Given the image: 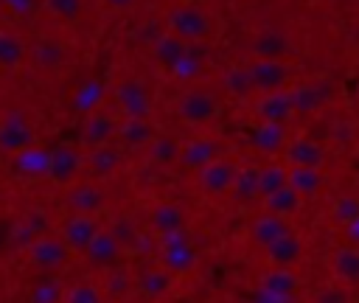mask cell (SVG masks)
Returning <instances> with one entry per match:
<instances>
[{
    "label": "cell",
    "mask_w": 359,
    "mask_h": 303,
    "mask_svg": "<svg viewBox=\"0 0 359 303\" xmlns=\"http://www.w3.org/2000/svg\"><path fill=\"white\" fill-rule=\"evenodd\" d=\"M157 258H160V267L168 269L174 278L191 275L199 267V252L191 241L188 227L157 236Z\"/></svg>",
    "instance_id": "cell-1"
},
{
    "label": "cell",
    "mask_w": 359,
    "mask_h": 303,
    "mask_svg": "<svg viewBox=\"0 0 359 303\" xmlns=\"http://www.w3.org/2000/svg\"><path fill=\"white\" fill-rule=\"evenodd\" d=\"M219 115V98L208 87H188L177 101V118L188 126H208Z\"/></svg>",
    "instance_id": "cell-2"
},
{
    "label": "cell",
    "mask_w": 359,
    "mask_h": 303,
    "mask_svg": "<svg viewBox=\"0 0 359 303\" xmlns=\"http://www.w3.org/2000/svg\"><path fill=\"white\" fill-rule=\"evenodd\" d=\"M112 101L123 118H151V93L140 79H121L112 87Z\"/></svg>",
    "instance_id": "cell-3"
},
{
    "label": "cell",
    "mask_w": 359,
    "mask_h": 303,
    "mask_svg": "<svg viewBox=\"0 0 359 303\" xmlns=\"http://www.w3.org/2000/svg\"><path fill=\"white\" fill-rule=\"evenodd\" d=\"M84 168V157L73 143H56L48 157V177L59 188H70Z\"/></svg>",
    "instance_id": "cell-4"
},
{
    "label": "cell",
    "mask_w": 359,
    "mask_h": 303,
    "mask_svg": "<svg viewBox=\"0 0 359 303\" xmlns=\"http://www.w3.org/2000/svg\"><path fill=\"white\" fill-rule=\"evenodd\" d=\"M168 34L185 42H202L210 36V17L196 6H180L168 11Z\"/></svg>",
    "instance_id": "cell-5"
},
{
    "label": "cell",
    "mask_w": 359,
    "mask_h": 303,
    "mask_svg": "<svg viewBox=\"0 0 359 303\" xmlns=\"http://www.w3.org/2000/svg\"><path fill=\"white\" fill-rule=\"evenodd\" d=\"M67 258H70V250L62 241V236L45 233V236H39L28 244V261L39 272H56L67 264Z\"/></svg>",
    "instance_id": "cell-6"
},
{
    "label": "cell",
    "mask_w": 359,
    "mask_h": 303,
    "mask_svg": "<svg viewBox=\"0 0 359 303\" xmlns=\"http://www.w3.org/2000/svg\"><path fill=\"white\" fill-rule=\"evenodd\" d=\"M34 126L28 121L25 112L20 109H11L0 118V152L6 154H17L28 146H34Z\"/></svg>",
    "instance_id": "cell-7"
},
{
    "label": "cell",
    "mask_w": 359,
    "mask_h": 303,
    "mask_svg": "<svg viewBox=\"0 0 359 303\" xmlns=\"http://www.w3.org/2000/svg\"><path fill=\"white\" fill-rule=\"evenodd\" d=\"M247 67H250L252 90H258V93L289 90L292 70H289V65H286L283 59H252Z\"/></svg>",
    "instance_id": "cell-8"
},
{
    "label": "cell",
    "mask_w": 359,
    "mask_h": 303,
    "mask_svg": "<svg viewBox=\"0 0 359 303\" xmlns=\"http://www.w3.org/2000/svg\"><path fill=\"white\" fill-rule=\"evenodd\" d=\"M236 174H238V166L227 157H219V160H213V163H208L205 168L196 171V185L208 196H222V194L233 191Z\"/></svg>",
    "instance_id": "cell-9"
},
{
    "label": "cell",
    "mask_w": 359,
    "mask_h": 303,
    "mask_svg": "<svg viewBox=\"0 0 359 303\" xmlns=\"http://www.w3.org/2000/svg\"><path fill=\"white\" fill-rule=\"evenodd\" d=\"M101 230L98 219L95 216H87V213H70L62 224V241L67 244L70 252H84L90 247V241L95 238V233Z\"/></svg>",
    "instance_id": "cell-10"
},
{
    "label": "cell",
    "mask_w": 359,
    "mask_h": 303,
    "mask_svg": "<svg viewBox=\"0 0 359 303\" xmlns=\"http://www.w3.org/2000/svg\"><path fill=\"white\" fill-rule=\"evenodd\" d=\"M121 252H123V244L118 241V236H115L112 230H104V227H101V230L95 233V238L90 241V247H87L81 255H84L87 264L95 267V269H112V267H118Z\"/></svg>",
    "instance_id": "cell-11"
},
{
    "label": "cell",
    "mask_w": 359,
    "mask_h": 303,
    "mask_svg": "<svg viewBox=\"0 0 359 303\" xmlns=\"http://www.w3.org/2000/svg\"><path fill=\"white\" fill-rule=\"evenodd\" d=\"M283 160L289 168H323L325 149L311 137H289L283 149Z\"/></svg>",
    "instance_id": "cell-12"
},
{
    "label": "cell",
    "mask_w": 359,
    "mask_h": 303,
    "mask_svg": "<svg viewBox=\"0 0 359 303\" xmlns=\"http://www.w3.org/2000/svg\"><path fill=\"white\" fill-rule=\"evenodd\" d=\"M219 157H222V146L210 135H196L188 143H182V149H180V163L191 171H199Z\"/></svg>",
    "instance_id": "cell-13"
},
{
    "label": "cell",
    "mask_w": 359,
    "mask_h": 303,
    "mask_svg": "<svg viewBox=\"0 0 359 303\" xmlns=\"http://www.w3.org/2000/svg\"><path fill=\"white\" fill-rule=\"evenodd\" d=\"M294 107L289 98V90H278V93H261V98L255 101V118L266 121V123H289L294 118Z\"/></svg>",
    "instance_id": "cell-14"
},
{
    "label": "cell",
    "mask_w": 359,
    "mask_h": 303,
    "mask_svg": "<svg viewBox=\"0 0 359 303\" xmlns=\"http://www.w3.org/2000/svg\"><path fill=\"white\" fill-rule=\"evenodd\" d=\"M112 137H118V121L109 115V112H90L84 115V123H81V140L87 149H98V146H107L112 143Z\"/></svg>",
    "instance_id": "cell-15"
},
{
    "label": "cell",
    "mask_w": 359,
    "mask_h": 303,
    "mask_svg": "<svg viewBox=\"0 0 359 303\" xmlns=\"http://www.w3.org/2000/svg\"><path fill=\"white\" fill-rule=\"evenodd\" d=\"M289 98L294 112L300 115H311L317 109L325 107L328 101V87L323 81H300V84H289Z\"/></svg>",
    "instance_id": "cell-16"
},
{
    "label": "cell",
    "mask_w": 359,
    "mask_h": 303,
    "mask_svg": "<svg viewBox=\"0 0 359 303\" xmlns=\"http://www.w3.org/2000/svg\"><path fill=\"white\" fill-rule=\"evenodd\" d=\"M67 205L73 213H87V216H95L104 205H107V194L101 185L95 182H73L70 191H67Z\"/></svg>",
    "instance_id": "cell-17"
},
{
    "label": "cell",
    "mask_w": 359,
    "mask_h": 303,
    "mask_svg": "<svg viewBox=\"0 0 359 303\" xmlns=\"http://www.w3.org/2000/svg\"><path fill=\"white\" fill-rule=\"evenodd\" d=\"M258 289L275 297H294V292L300 289V278L292 267H266L258 275Z\"/></svg>",
    "instance_id": "cell-18"
},
{
    "label": "cell",
    "mask_w": 359,
    "mask_h": 303,
    "mask_svg": "<svg viewBox=\"0 0 359 303\" xmlns=\"http://www.w3.org/2000/svg\"><path fill=\"white\" fill-rule=\"evenodd\" d=\"M48 157H50V149H42L34 143V146L11 154V166L25 180H45L48 177Z\"/></svg>",
    "instance_id": "cell-19"
},
{
    "label": "cell",
    "mask_w": 359,
    "mask_h": 303,
    "mask_svg": "<svg viewBox=\"0 0 359 303\" xmlns=\"http://www.w3.org/2000/svg\"><path fill=\"white\" fill-rule=\"evenodd\" d=\"M286 233H292V224H289V219H283V216H275V213H261V216H255V222H252V227H250V238L261 247V250H266L269 244H275L278 238H283Z\"/></svg>",
    "instance_id": "cell-20"
},
{
    "label": "cell",
    "mask_w": 359,
    "mask_h": 303,
    "mask_svg": "<svg viewBox=\"0 0 359 303\" xmlns=\"http://www.w3.org/2000/svg\"><path fill=\"white\" fill-rule=\"evenodd\" d=\"M171 286H174V275H171L168 269H163L160 264L143 269V272L135 278V292H137L140 297H146V300H160V297H165V295L171 292Z\"/></svg>",
    "instance_id": "cell-21"
},
{
    "label": "cell",
    "mask_w": 359,
    "mask_h": 303,
    "mask_svg": "<svg viewBox=\"0 0 359 303\" xmlns=\"http://www.w3.org/2000/svg\"><path fill=\"white\" fill-rule=\"evenodd\" d=\"M104 98H107V84H104L101 79H87V81H81V84L73 90V95H70V109H73L76 115H90V112H98V109H101Z\"/></svg>",
    "instance_id": "cell-22"
},
{
    "label": "cell",
    "mask_w": 359,
    "mask_h": 303,
    "mask_svg": "<svg viewBox=\"0 0 359 303\" xmlns=\"http://www.w3.org/2000/svg\"><path fill=\"white\" fill-rule=\"evenodd\" d=\"M250 143H252V149H258L261 154H283V149H286V143H289L286 123H266V121H258V126L252 129Z\"/></svg>",
    "instance_id": "cell-23"
},
{
    "label": "cell",
    "mask_w": 359,
    "mask_h": 303,
    "mask_svg": "<svg viewBox=\"0 0 359 303\" xmlns=\"http://www.w3.org/2000/svg\"><path fill=\"white\" fill-rule=\"evenodd\" d=\"M154 137H157V129L151 118H123L118 123V140L129 149H149Z\"/></svg>",
    "instance_id": "cell-24"
},
{
    "label": "cell",
    "mask_w": 359,
    "mask_h": 303,
    "mask_svg": "<svg viewBox=\"0 0 359 303\" xmlns=\"http://www.w3.org/2000/svg\"><path fill=\"white\" fill-rule=\"evenodd\" d=\"M185 208L177 205V202H157L151 210H149V224L157 236L163 233H174V230H185Z\"/></svg>",
    "instance_id": "cell-25"
},
{
    "label": "cell",
    "mask_w": 359,
    "mask_h": 303,
    "mask_svg": "<svg viewBox=\"0 0 359 303\" xmlns=\"http://www.w3.org/2000/svg\"><path fill=\"white\" fill-rule=\"evenodd\" d=\"M264 255H266V264L269 267H294L303 258V238L292 230L283 238H278L275 244H269L264 250Z\"/></svg>",
    "instance_id": "cell-26"
},
{
    "label": "cell",
    "mask_w": 359,
    "mask_h": 303,
    "mask_svg": "<svg viewBox=\"0 0 359 303\" xmlns=\"http://www.w3.org/2000/svg\"><path fill=\"white\" fill-rule=\"evenodd\" d=\"M331 272H334L337 283H342V286L359 283V247L356 244L337 247L331 255Z\"/></svg>",
    "instance_id": "cell-27"
},
{
    "label": "cell",
    "mask_w": 359,
    "mask_h": 303,
    "mask_svg": "<svg viewBox=\"0 0 359 303\" xmlns=\"http://www.w3.org/2000/svg\"><path fill=\"white\" fill-rule=\"evenodd\" d=\"M121 166V152L107 143V146H98V149H90L87 157H84V168L93 174V177H109L115 174Z\"/></svg>",
    "instance_id": "cell-28"
},
{
    "label": "cell",
    "mask_w": 359,
    "mask_h": 303,
    "mask_svg": "<svg viewBox=\"0 0 359 303\" xmlns=\"http://www.w3.org/2000/svg\"><path fill=\"white\" fill-rule=\"evenodd\" d=\"M151 53H154V59H157L163 67L171 70L182 56L191 53V42H185V39H180V36H174V34H163L160 39H154Z\"/></svg>",
    "instance_id": "cell-29"
},
{
    "label": "cell",
    "mask_w": 359,
    "mask_h": 303,
    "mask_svg": "<svg viewBox=\"0 0 359 303\" xmlns=\"http://www.w3.org/2000/svg\"><path fill=\"white\" fill-rule=\"evenodd\" d=\"M261 202H264V210H266V213H275V216H283V219H292V216L303 208V196H300L292 185H283L280 191L264 196Z\"/></svg>",
    "instance_id": "cell-30"
},
{
    "label": "cell",
    "mask_w": 359,
    "mask_h": 303,
    "mask_svg": "<svg viewBox=\"0 0 359 303\" xmlns=\"http://www.w3.org/2000/svg\"><path fill=\"white\" fill-rule=\"evenodd\" d=\"M258 174H261V168H258V166H244V168H238L230 196H233L236 202H241V205H244V202H255V199H261Z\"/></svg>",
    "instance_id": "cell-31"
},
{
    "label": "cell",
    "mask_w": 359,
    "mask_h": 303,
    "mask_svg": "<svg viewBox=\"0 0 359 303\" xmlns=\"http://www.w3.org/2000/svg\"><path fill=\"white\" fill-rule=\"evenodd\" d=\"M65 283L53 275V272H45L28 292V303H62L65 300Z\"/></svg>",
    "instance_id": "cell-32"
},
{
    "label": "cell",
    "mask_w": 359,
    "mask_h": 303,
    "mask_svg": "<svg viewBox=\"0 0 359 303\" xmlns=\"http://www.w3.org/2000/svg\"><path fill=\"white\" fill-rule=\"evenodd\" d=\"M252 53L255 59H283L289 53V42L278 31H261L252 42Z\"/></svg>",
    "instance_id": "cell-33"
},
{
    "label": "cell",
    "mask_w": 359,
    "mask_h": 303,
    "mask_svg": "<svg viewBox=\"0 0 359 303\" xmlns=\"http://www.w3.org/2000/svg\"><path fill=\"white\" fill-rule=\"evenodd\" d=\"M222 87L227 95L233 98H247L252 93V79H250V67L247 65H233L227 67V73L222 76Z\"/></svg>",
    "instance_id": "cell-34"
},
{
    "label": "cell",
    "mask_w": 359,
    "mask_h": 303,
    "mask_svg": "<svg viewBox=\"0 0 359 303\" xmlns=\"http://www.w3.org/2000/svg\"><path fill=\"white\" fill-rule=\"evenodd\" d=\"M289 185L303 199L311 196V194H320V188H323V168H289Z\"/></svg>",
    "instance_id": "cell-35"
},
{
    "label": "cell",
    "mask_w": 359,
    "mask_h": 303,
    "mask_svg": "<svg viewBox=\"0 0 359 303\" xmlns=\"http://www.w3.org/2000/svg\"><path fill=\"white\" fill-rule=\"evenodd\" d=\"M180 143L171 137V135H157L151 143H149V157H151V163H157V166H174V163H180Z\"/></svg>",
    "instance_id": "cell-36"
},
{
    "label": "cell",
    "mask_w": 359,
    "mask_h": 303,
    "mask_svg": "<svg viewBox=\"0 0 359 303\" xmlns=\"http://www.w3.org/2000/svg\"><path fill=\"white\" fill-rule=\"evenodd\" d=\"M25 59V45L20 42V36L0 31V67L3 70H17Z\"/></svg>",
    "instance_id": "cell-37"
},
{
    "label": "cell",
    "mask_w": 359,
    "mask_h": 303,
    "mask_svg": "<svg viewBox=\"0 0 359 303\" xmlns=\"http://www.w3.org/2000/svg\"><path fill=\"white\" fill-rule=\"evenodd\" d=\"M34 62H36L39 70L53 73V70H59L62 62H65V48H62L59 42H53V39H42V42L34 48Z\"/></svg>",
    "instance_id": "cell-38"
},
{
    "label": "cell",
    "mask_w": 359,
    "mask_h": 303,
    "mask_svg": "<svg viewBox=\"0 0 359 303\" xmlns=\"http://www.w3.org/2000/svg\"><path fill=\"white\" fill-rule=\"evenodd\" d=\"M258 185H261V199L280 191L283 185H289V168L280 166V163H269V166H261V174H258Z\"/></svg>",
    "instance_id": "cell-39"
},
{
    "label": "cell",
    "mask_w": 359,
    "mask_h": 303,
    "mask_svg": "<svg viewBox=\"0 0 359 303\" xmlns=\"http://www.w3.org/2000/svg\"><path fill=\"white\" fill-rule=\"evenodd\" d=\"M62 303H104V289L93 281H76L65 289Z\"/></svg>",
    "instance_id": "cell-40"
},
{
    "label": "cell",
    "mask_w": 359,
    "mask_h": 303,
    "mask_svg": "<svg viewBox=\"0 0 359 303\" xmlns=\"http://www.w3.org/2000/svg\"><path fill=\"white\" fill-rule=\"evenodd\" d=\"M328 213H331V219H334L337 224L345 227L348 222H353V219L359 216V196H353V194H342V196H337V199L331 202Z\"/></svg>",
    "instance_id": "cell-41"
},
{
    "label": "cell",
    "mask_w": 359,
    "mask_h": 303,
    "mask_svg": "<svg viewBox=\"0 0 359 303\" xmlns=\"http://www.w3.org/2000/svg\"><path fill=\"white\" fill-rule=\"evenodd\" d=\"M129 289H135V278L121 269V267H112L107 269V281H104V295H112V297H123Z\"/></svg>",
    "instance_id": "cell-42"
},
{
    "label": "cell",
    "mask_w": 359,
    "mask_h": 303,
    "mask_svg": "<svg viewBox=\"0 0 359 303\" xmlns=\"http://www.w3.org/2000/svg\"><path fill=\"white\" fill-rule=\"evenodd\" d=\"M177 81H194L199 73H202V59L199 56H194V50L188 53V56H182L171 70H168Z\"/></svg>",
    "instance_id": "cell-43"
},
{
    "label": "cell",
    "mask_w": 359,
    "mask_h": 303,
    "mask_svg": "<svg viewBox=\"0 0 359 303\" xmlns=\"http://www.w3.org/2000/svg\"><path fill=\"white\" fill-rule=\"evenodd\" d=\"M311 303H351V295H348V289L342 283H331V286H323L311 297Z\"/></svg>",
    "instance_id": "cell-44"
},
{
    "label": "cell",
    "mask_w": 359,
    "mask_h": 303,
    "mask_svg": "<svg viewBox=\"0 0 359 303\" xmlns=\"http://www.w3.org/2000/svg\"><path fill=\"white\" fill-rule=\"evenodd\" d=\"M50 11L59 14L62 20H76L79 8H81V0H48Z\"/></svg>",
    "instance_id": "cell-45"
},
{
    "label": "cell",
    "mask_w": 359,
    "mask_h": 303,
    "mask_svg": "<svg viewBox=\"0 0 359 303\" xmlns=\"http://www.w3.org/2000/svg\"><path fill=\"white\" fill-rule=\"evenodd\" d=\"M250 303H292V297H275V295H269L264 289H255V295H252Z\"/></svg>",
    "instance_id": "cell-46"
},
{
    "label": "cell",
    "mask_w": 359,
    "mask_h": 303,
    "mask_svg": "<svg viewBox=\"0 0 359 303\" xmlns=\"http://www.w3.org/2000/svg\"><path fill=\"white\" fill-rule=\"evenodd\" d=\"M342 230H345V238H348L351 244H356V247H359V216H356L353 222H348Z\"/></svg>",
    "instance_id": "cell-47"
},
{
    "label": "cell",
    "mask_w": 359,
    "mask_h": 303,
    "mask_svg": "<svg viewBox=\"0 0 359 303\" xmlns=\"http://www.w3.org/2000/svg\"><path fill=\"white\" fill-rule=\"evenodd\" d=\"M107 3H109L112 8H126V6H132L135 0H107Z\"/></svg>",
    "instance_id": "cell-48"
},
{
    "label": "cell",
    "mask_w": 359,
    "mask_h": 303,
    "mask_svg": "<svg viewBox=\"0 0 359 303\" xmlns=\"http://www.w3.org/2000/svg\"><path fill=\"white\" fill-rule=\"evenodd\" d=\"M8 6H14L17 11H25L28 8V0H8Z\"/></svg>",
    "instance_id": "cell-49"
}]
</instances>
